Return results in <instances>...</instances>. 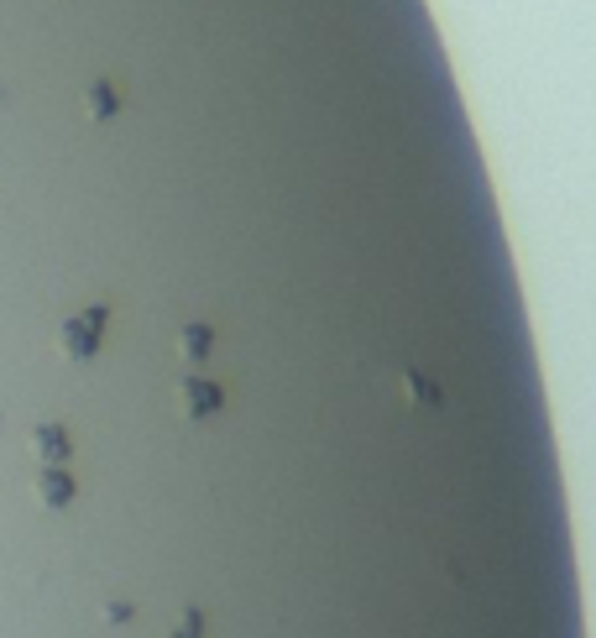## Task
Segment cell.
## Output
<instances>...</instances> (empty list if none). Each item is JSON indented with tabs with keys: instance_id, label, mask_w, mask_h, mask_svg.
<instances>
[{
	"instance_id": "3",
	"label": "cell",
	"mask_w": 596,
	"mask_h": 638,
	"mask_svg": "<svg viewBox=\"0 0 596 638\" xmlns=\"http://www.w3.org/2000/svg\"><path fill=\"white\" fill-rule=\"evenodd\" d=\"M37 450H42V455H63L68 445H63V435H58V429H42V435H37Z\"/></svg>"
},
{
	"instance_id": "1",
	"label": "cell",
	"mask_w": 596,
	"mask_h": 638,
	"mask_svg": "<svg viewBox=\"0 0 596 638\" xmlns=\"http://www.w3.org/2000/svg\"><path fill=\"white\" fill-rule=\"evenodd\" d=\"M100 319L105 314L95 309V314H89V325H79V319L68 325V335H63L68 340V356H89V351H95V325H100Z\"/></svg>"
},
{
	"instance_id": "4",
	"label": "cell",
	"mask_w": 596,
	"mask_h": 638,
	"mask_svg": "<svg viewBox=\"0 0 596 638\" xmlns=\"http://www.w3.org/2000/svg\"><path fill=\"white\" fill-rule=\"evenodd\" d=\"M89 110H95V116H110V110H116V95H110V89L100 84L95 95H89Z\"/></svg>"
},
{
	"instance_id": "2",
	"label": "cell",
	"mask_w": 596,
	"mask_h": 638,
	"mask_svg": "<svg viewBox=\"0 0 596 638\" xmlns=\"http://www.w3.org/2000/svg\"><path fill=\"white\" fill-rule=\"evenodd\" d=\"M37 492L48 497V503H63V497H68V482H63V476H42V482H37Z\"/></svg>"
}]
</instances>
